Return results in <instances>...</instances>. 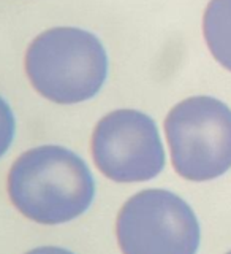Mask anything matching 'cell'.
Wrapping results in <instances>:
<instances>
[{"mask_svg":"<svg viewBox=\"0 0 231 254\" xmlns=\"http://www.w3.org/2000/svg\"><path fill=\"white\" fill-rule=\"evenodd\" d=\"M10 202L22 216L43 226L65 224L84 214L95 197V181L76 153L59 145L27 149L6 178Z\"/></svg>","mask_w":231,"mask_h":254,"instance_id":"obj_1","label":"cell"},{"mask_svg":"<svg viewBox=\"0 0 231 254\" xmlns=\"http://www.w3.org/2000/svg\"><path fill=\"white\" fill-rule=\"evenodd\" d=\"M108 54L92 32L52 27L27 46L24 70L32 87L57 105H76L93 99L108 78Z\"/></svg>","mask_w":231,"mask_h":254,"instance_id":"obj_2","label":"cell"},{"mask_svg":"<svg viewBox=\"0 0 231 254\" xmlns=\"http://www.w3.org/2000/svg\"><path fill=\"white\" fill-rule=\"evenodd\" d=\"M163 127L179 177L201 183L231 169V108L227 103L193 95L170 110Z\"/></svg>","mask_w":231,"mask_h":254,"instance_id":"obj_3","label":"cell"},{"mask_svg":"<svg viewBox=\"0 0 231 254\" xmlns=\"http://www.w3.org/2000/svg\"><path fill=\"white\" fill-rule=\"evenodd\" d=\"M116 238L122 254H196L201 232L184 198L166 189H144L117 213Z\"/></svg>","mask_w":231,"mask_h":254,"instance_id":"obj_4","label":"cell"},{"mask_svg":"<svg viewBox=\"0 0 231 254\" xmlns=\"http://www.w3.org/2000/svg\"><path fill=\"white\" fill-rule=\"evenodd\" d=\"M100 173L116 183H141L160 175L165 149L157 124L133 108L109 111L95 126L91 140Z\"/></svg>","mask_w":231,"mask_h":254,"instance_id":"obj_5","label":"cell"},{"mask_svg":"<svg viewBox=\"0 0 231 254\" xmlns=\"http://www.w3.org/2000/svg\"><path fill=\"white\" fill-rule=\"evenodd\" d=\"M203 35L211 54L231 71V0H211L203 16Z\"/></svg>","mask_w":231,"mask_h":254,"instance_id":"obj_6","label":"cell"},{"mask_svg":"<svg viewBox=\"0 0 231 254\" xmlns=\"http://www.w3.org/2000/svg\"><path fill=\"white\" fill-rule=\"evenodd\" d=\"M16 132V119L14 113L2 95H0V157H2L14 140Z\"/></svg>","mask_w":231,"mask_h":254,"instance_id":"obj_7","label":"cell"},{"mask_svg":"<svg viewBox=\"0 0 231 254\" xmlns=\"http://www.w3.org/2000/svg\"><path fill=\"white\" fill-rule=\"evenodd\" d=\"M26 254H75L65 248H60V246H38V248H34L27 251Z\"/></svg>","mask_w":231,"mask_h":254,"instance_id":"obj_8","label":"cell"},{"mask_svg":"<svg viewBox=\"0 0 231 254\" xmlns=\"http://www.w3.org/2000/svg\"><path fill=\"white\" fill-rule=\"evenodd\" d=\"M227 254H231V251H230V253H227Z\"/></svg>","mask_w":231,"mask_h":254,"instance_id":"obj_9","label":"cell"}]
</instances>
